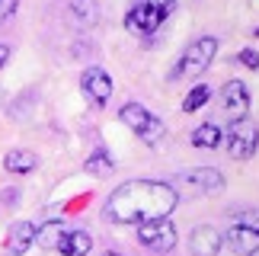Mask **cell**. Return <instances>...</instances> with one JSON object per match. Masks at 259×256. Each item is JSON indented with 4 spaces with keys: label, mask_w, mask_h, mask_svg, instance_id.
I'll return each instance as SVG.
<instances>
[{
    "label": "cell",
    "mask_w": 259,
    "mask_h": 256,
    "mask_svg": "<svg viewBox=\"0 0 259 256\" xmlns=\"http://www.w3.org/2000/svg\"><path fill=\"white\" fill-rule=\"evenodd\" d=\"M250 256H259V250H253V253H250Z\"/></svg>",
    "instance_id": "23"
},
{
    "label": "cell",
    "mask_w": 259,
    "mask_h": 256,
    "mask_svg": "<svg viewBox=\"0 0 259 256\" xmlns=\"http://www.w3.org/2000/svg\"><path fill=\"white\" fill-rule=\"evenodd\" d=\"M103 256H125V253H118V250H106Z\"/></svg>",
    "instance_id": "22"
},
{
    "label": "cell",
    "mask_w": 259,
    "mask_h": 256,
    "mask_svg": "<svg viewBox=\"0 0 259 256\" xmlns=\"http://www.w3.org/2000/svg\"><path fill=\"white\" fill-rule=\"evenodd\" d=\"M90 250H93V237L83 228H67L61 243H58V253L61 256H87Z\"/></svg>",
    "instance_id": "13"
},
{
    "label": "cell",
    "mask_w": 259,
    "mask_h": 256,
    "mask_svg": "<svg viewBox=\"0 0 259 256\" xmlns=\"http://www.w3.org/2000/svg\"><path fill=\"white\" fill-rule=\"evenodd\" d=\"M224 144H227V154L234 157V160H250L259 147V128L253 119H237L231 122L224 135Z\"/></svg>",
    "instance_id": "6"
},
{
    "label": "cell",
    "mask_w": 259,
    "mask_h": 256,
    "mask_svg": "<svg viewBox=\"0 0 259 256\" xmlns=\"http://www.w3.org/2000/svg\"><path fill=\"white\" fill-rule=\"evenodd\" d=\"M237 61H240V64H246L250 71H256V67H259V52H253V48H243V52L237 55Z\"/></svg>",
    "instance_id": "19"
},
{
    "label": "cell",
    "mask_w": 259,
    "mask_h": 256,
    "mask_svg": "<svg viewBox=\"0 0 259 256\" xmlns=\"http://www.w3.org/2000/svg\"><path fill=\"white\" fill-rule=\"evenodd\" d=\"M4 166H7V173H32L38 166V157L29 151H10L4 157Z\"/></svg>",
    "instance_id": "15"
},
{
    "label": "cell",
    "mask_w": 259,
    "mask_h": 256,
    "mask_svg": "<svg viewBox=\"0 0 259 256\" xmlns=\"http://www.w3.org/2000/svg\"><path fill=\"white\" fill-rule=\"evenodd\" d=\"M208 100H211V87H208V83H195L192 90L186 93V100H183V112H198Z\"/></svg>",
    "instance_id": "17"
},
{
    "label": "cell",
    "mask_w": 259,
    "mask_h": 256,
    "mask_svg": "<svg viewBox=\"0 0 259 256\" xmlns=\"http://www.w3.org/2000/svg\"><path fill=\"white\" fill-rule=\"evenodd\" d=\"M118 122L125 128H132L144 144H157L163 138V122L141 103H125L122 109H118Z\"/></svg>",
    "instance_id": "5"
},
{
    "label": "cell",
    "mask_w": 259,
    "mask_h": 256,
    "mask_svg": "<svg viewBox=\"0 0 259 256\" xmlns=\"http://www.w3.org/2000/svg\"><path fill=\"white\" fill-rule=\"evenodd\" d=\"M214 55H218V38L214 35L195 38V42L189 45L183 55H179L176 67L170 71V80H179V77H202L208 67H211Z\"/></svg>",
    "instance_id": "3"
},
{
    "label": "cell",
    "mask_w": 259,
    "mask_h": 256,
    "mask_svg": "<svg viewBox=\"0 0 259 256\" xmlns=\"http://www.w3.org/2000/svg\"><path fill=\"white\" fill-rule=\"evenodd\" d=\"M80 87H83V93L90 96L93 106H106L109 96H112V77L103 67H87L83 77H80Z\"/></svg>",
    "instance_id": "10"
},
{
    "label": "cell",
    "mask_w": 259,
    "mask_h": 256,
    "mask_svg": "<svg viewBox=\"0 0 259 256\" xmlns=\"http://www.w3.org/2000/svg\"><path fill=\"white\" fill-rule=\"evenodd\" d=\"M16 7H19V0H0V23H4L7 16H13Z\"/></svg>",
    "instance_id": "20"
},
{
    "label": "cell",
    "mask_w": 259,
    "mask_h": 256,
    "mask_svg": "<svg viewBox=\"0 0 259 256\" xmlns=\"http://www.w3.org/2000/svg\"><path fill=\"white\" fill-rule=\"evenodd\" d=\"M173 10H176V0H135V7L125 13V26L132 32L151 35L170 19Z\"/></svg>",
    "instance_id": "2"
},
{
    "label": "cell",
    "mask_w": 259,
    "mask_h": 256,
    "mask_svg": "<svg viewBox=\"0 0 259 256\" xmlns=\"http://www.w3.org/2000/svg\"><path fill=\"white\" fill-rule=\"evenodd\" d=\"M64 231H67V228H61L58 221L45 224V228H38V243H42V247H48V250H58V243H61Z\"/></svg>",
    "instance_id": "18"
},
{
    "label": "cell",
    "mask_w": 259,
    "mask_h": 256,
    "mask_svg": "<svg viewBox=\"0 0 259 256\" xmlns=\"http://www.w3.org/2000/svg\"><path fill=\"white\" fill-rule=\"evenodd\" d=\"M7 61H10V45H4V42H0V71L7 67Z\"/></svg>",
    "instance_id": "21"
},
{
    "label": "cell",
    "mask_w": 259,
    "mask_h": 256,
    "mask_svg": "<svg viewBox=\"0 0 259 256\" xmlns=\"http://www.w3.org/2000/svg\"><path fill=\"white\" fill-rule=\"evenodd\" d=\"M176 180L192 195H214V192L224 189V176H221V170H214V166H192V170H183Z\"/></svg>",
    "instance_id": "8"
},
{
    "label": "cell",
    "mask_w": 259,
    "mask_h": 256,
    "mask_svg": "<svg viewBox=\"0 0 259 256\" xmlns=\"http://www.w3.org/2000/svg\"><path fill=\"white\" fill-rule=\"evenodd\" d=\"M83 170H87V173H99V176H106V173H112V170H115V163H112V157H109L106 147H96V151L83 160Z\"/></svg>",
    "instance_id": "16"
},
{
    "label": "cell",
    "mask_w": 259,
    "mask_h": 256,
    "mask_svg": "<svg viewBox=\"0 0 259 256\" xmlns=\"http://www.w3.org/2000/svg\"><path fill=\"white\" fill-rule=\"evenodd\" d=\"M38 243V228L32 221H13L4 237V247H7V256H26V250Z\"/></svg>",
    "instance_id": "11"
},
{
    "label": "cell",
    "mask_w": 259,
    "mask_h": 256,
    "mask_svg": "<svg viewBox=\"0 0 259 256\" xmlns=\"http://www.w3.org/2000/svg\"><path fill=\"white\" fill-rule=\"evenodd\" d=\"M221 109L231 122L246 119V112H250V90H246L243 80H227L221 87Z\"/></svg>",
    "instance_id": "9"
},
{
    "label": "cell",
    "mask_w": 259,
    "mask_h": 256,
    "mask_svg": "<svg viewBox=\"0 0 259 256\" xmlns=\"http://www.w3.org/2000/svg\"><path fill=\"white\" fill-rule=\"evenodd\" d=\"M221 141H224V132L214 122H205V125H198L195 132H192V144L195 147H205V151H214Z\"/></svg>",
    "instance_id": "14"
},
{
    "label": "cell",
    "mask_w": 259,
    "mask_h": 256,
    "mask_svg": "<svg viewBox=\"0 0 259 256\" xmlns=\"http://www.w3.org/2000/svg\"><path fill=\"white\" fill-rule=\"evenodd\" d=\"M176 205V186L160 180H128L109 192L103 218L109 224H141L151 218H170Z\"/></svg>",
    "instance_id": "1"
},
{
    "label": "cell",
    "mask_w": 259,
    "mask_h": 256,
    "mask_svg": "<svg viewBox=\"0 0 259 256\" xmlns=\"http://www.w3.org/2000/svg\"><path fill=\"white\" fill-rule=\"evenodd\" d=\"M224 234L211 228V224H202V228L192 231V237H189V250H192V256H218V250L224 247Z\"/></svg>",
    "instance_id": "12"
},
{
    "label": "cell",
    "mask_w": 259,
    "mask_h": 256,
    "mask_svg": "<svg viewBox=\"0 0 259 256\" xmlns=\"http://www.w3.org/2000/svg\"><path fill=\"white\" fill-rule=\"evenodd\" d=\"M135 228H138V240L147 250H154V253H173L176 250L179 237H176V228L170 218H151V221L135 224Z\"/></svg>",
    "instance_id": "7"
},
{
    "label": "cell",
    "mask_w": 259,
    "mask_h": 256,
    "mask_svg": "<svg viewBox=\"0 0 259 256\" xmlns=\"http://www.w3.org/2000/svg\"><path fill=\"white\" fill-rule=\"evenodd\" d=\"M224 240L237 256H250L253 250H259V211L253 208L234 211V224L227 228Z\"/></svg>",
    "instance_id": "4"
}]
</instances>
